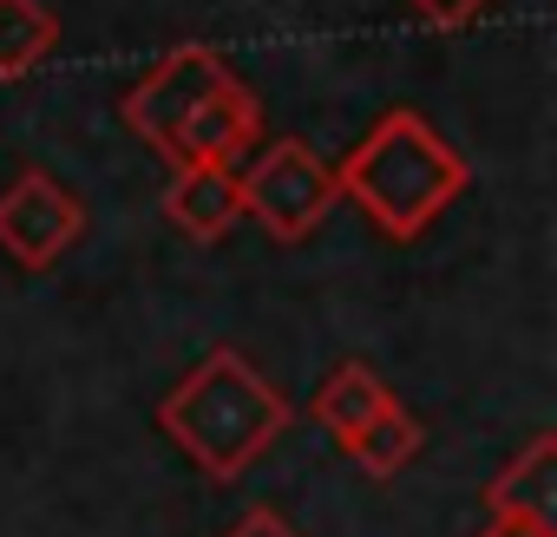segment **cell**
<instances>
[{
  "instance_id": "6da1fadb",
  "label": "cell",
  "mask_w": 557,
  "mask_h": 537,
  "mask_svg": "<svg viewBox=\"0 0 557 537\" xmlns=\"http://www.w3.org/2000/svg\"><path fill=\"white\" fill-rule=\"evenodd\" d=\"M158 426L190 465H203L210 478H236L269 452L275 433L289 426V400L275 394L236 348H216L164 394Z\"/></svg>"
},
{
  "instance_id": "7a4b0ae2",
  "label": "cell",
  "mask_w": 557,
  "mask_h": 537,
  "mask_svg": "<svg viewBox=\"0 0 557 537\" xmlns=\"http://www.w3.org/2000/svg\"><path fill=\"white\" fill-rule=\"evenodd\" d=\"M466 158L420 118V112H387L374 118V132L348 151V164L335 171V190H348L387 236H420L459 190H466Z\"/></svg>"
},
{
  "instance_id": "3957f363",
  "label": "cell",
  "mask_w": 557,
  "mask_h": 537,
  "mask_svg": "<svg viewBox=\"0 0 557 537\" xmlns=\"http://www.w3.org/2000/svg\"><path fill=\"white\" fill-rule=\"evenodd\" d=\"M243 184V210L275 236V242H302L322 229V216L335 210V171L322 164V151L309 138H275L262 145V158L236 177Z\"/></svg>"
},
{
  "instance_id": "277c9868",
  "label": "cell",
  "mask_w": 557,
  "mask_h": 537,
  "mask_svg": "<svg viewBox=\"0 0 557 537\" xmlns=\"http://www.w3.org/2000/svg\"><path fill=\"white\" fill-rule=\"evenodd\" d=\"M79 229H86V203L47 171H21L0 190V249L21 268H53Z\"/></svg>"
},
{
  "instance_id": "5b68a950",
  "label": "cell",
  "mask_w": 557,
  "mask_h": 537,
  "mask_svg": "<svg viewBox=\"0 0 557 537\" xmlns=\"http://www.w3.org/2000/svg\"><path fill=\"white\" fill-rule=\"evenodd\" d=\"M216 86H230V66L210 53V47H177V53H164L132 92H125V105H119V118L145 138V145H158V151H171V138H177V125L216 92Z\"/></svg>"
},
{
  "instance_id": "8992f818",
  "label": "cell",
  "mask_w": 557,
  "mask_h": 537,
  "mask_svg": "<svg viewBox=\"0 0 557 537\" xmlns=\"http://www.w3.org/2000/svg\"><path fill=\"white\" fill-rule=\"evenodd\" d=\"M256 132H262V105H256V92L243 86V79H230V86H216L184 125H177V138H171V164L184 171V164H216V171H236V158L256 145Z\"/></svg>"
},
{
  "instance_id": "52a82bcc",
  "label": "cell",
  "mask_w": 557,
  "mask_h": 537,
  "mask_svg": "<svg viewBox=\"0 0 557 537\" xmlns=\"http://www.w3.org/2000/svg\"><path fill=\"white\" fill-rule=\"evenodd\" d=\"M164 216L190 236V242H216L230 236V223L243 216V184L236 171H216V164H184L164 190Z\"/></svg>"
},
{
  "instance_id": "ba28073f",
  "label": "cell",
  "mask_w": 557,
  "mask_h": 537,
  "mask_svg": "<svg viewBox=\"0 0 557 537\" xmlns=\"http://www.w3.org/2000/svg\"><path fill=\"white\" fill-rule=\"evenodd\" d=\"M309 407H315V420H322V426H329L342 446H355V439H361V433H368V426H374L387 407H394V394L381 387V374H374V367H361V361H342V367L322 380V394H315Z\"/></svg>"
},
{
  "instance_id": "9c48e42d",
  "label": "cell",
  "mask_w": 557,
  "mask_h": 537,
  "mask_svg": "<svg viewBox=\"0 0 557 537\" xmlns=\"http://www.w3.org/2000/svg\"><path fill=\"white\" fill-rule=\"evenodd\" d=\"M60 40L47 0H0V79H27Z\"/></svg>"
},
{
  "instance_id": "30bf717a",
  "label": "cell",
  "mask_w": 557,
  "mask_h": 537,
  "mask_svg": "<svg viewBox=\"0 0 557 537\" xmlns=\"http://www.w3.org/2000/svg\"><path fill=\"white\" fill-rule=\"evenodd\" d=\"M550 452H557V439H531L524 459H511L505 478H492V511L498 517H537V524H550V504H557Z\"/></svg>"
},
{
  "instance_id": "8fae6325",
  "label": "cell",
  "mask_w": 557,
  "mask_h": 537,
  "mask_svg": "<svg viewBox=\"0 0 557 537\" xmlns=\"http://www.w3.org/2000/svg\"><path fill=\"white\" fill-rule=\"evenodd\" d=\"M420 439H426V433H420V420H413V413L394 400V407H387V413H381V420H374V426H368L355 446H348V452L361 459V472H374V478H394L400 465H413Z\"/></svg>"
},
{
  "instance_id": "7c38bea8",
  "label": "cell",
  "mask_w": 557,
  "mask_h": 537,
  "mask_svg": "<svg viewBox=\"0 0 557 537\" xmlns=\"http://www.w3.org/2000/svg\"><path fill=\"white\" fill-rule=\"evenodd\" d=\"M407 8L420 21H433V27H466V21H479L492 8V0H407Z\"/></svg>"
},
{
  "instance_id": "4fadbf2b",
  "label": "cell",
  "mask_w": 557,
  "mask_h": 537,
  "mask_svg": "<svg viewBox=\"0 0 557 537\" xmlns=\"http://www.w3.org/2000/svg\"><path fill=\"white\" fill-rule=\"evenodd\" d=\"M230 537H302V530L283 524V511H269V504H262V511H243V524H236Z\"/></svg>"
},
{
  "instance_id": "5bb4252c",
  "label": "cell",
  "mask_w": 557,
  "mask_h": 537,
  "mask_svg": "<svg viewBox=\"0 0 557 537\" xmlns=\"http://www.w3.org/2000/svg\"><path fill=\"white\" fill-rule=\"evenodd\" d=\"M485 537H550V524H537V517H498Z\"/></svg>"
}]
</instances>
